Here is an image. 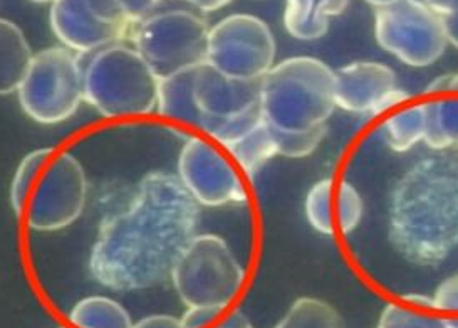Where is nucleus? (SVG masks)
Wrapping results in <instances>:
<instances>
[{"instance_id":"nucleus-24","label":"nucleus","mask_w":458,"mask_h":328,"mask_svg":"<svg viewBox=\"0 0 458 328\" xmlns=\"http://www.w3.org/2000/svg\"><path fill=\"white\" fill-rule=\"evenodd\" d=\"M51 155L53 149H38L26 155L17 167L11 184V204L17 214H22L26 211L36 176L41 172L42 167L47 164Z\"/></svg>"},{"instance_id":"nucleus-34","label":"nucleus","mask_w":458,"mask_h":328,"mask_svg":"<svg viewBox=\"0 0 458 328\" xmlns=\"http://www.w3.org/2000/svg\"><path fill=\"white\" fill-rule=\"evenodd\" d=\"M190 5L199 9L200 13H214L225 5H229L232 0H187Z\"/></svg>"},{"instance_id":"nucleus-22","label":"nucleus","mask_w":458,"mask_h":328,"mask_svg":"<svg viewBox=\"0 0 458 328\" xmlns=\"http://www.w3.org/2000/svg\"><path fill=\"white\" fill-rule=\"evenodd\" d=\"M306 218L318 233H336V184L333 178H323L310 187L306 195Z\"/></svg>"},{"instance_id":"nucleus-32","label":"nucleus","mask_w":458,"mask_h":328,"mask_svg":"<svg viewBox=\"0 0 458 328\" xmlns=\"http://www.w3.org/2000/svg\"><path fill=\"white\" fill-rule=\"evenodd\" d=\"M182 325L180 318L172 315H149L147 318L140 320L133 327L136 328H176Z\"/></svg>"},{"instance_id":"nucleus-10","label":"nucleus","mask_w":458,"mask_h":328,"mask_svg":"<svg viewBox=\"0 0 458 328\" xmlns=\"http://www.w3.org/2000/svg\"><path fill=\"white\" fill-rule=\"evenodd\" d=\"M135 21L116 0H55L51 28L55 38L80 55L130 39Z\"/></svg>"},{"instance_id":"nucleus-30","label":"nucleus","mask_w":458,"mask_h":328,"mask_svg":"<svg viewBox=\"0 0 458 328\" xmlns=\"http://www.w3.org/2000/svg\"><path fill=\"white\" fill-rule=\"evenodd\" d=\"M116 2L135 22L151 14L153 9L160 4V0H116Z\"/></svg>"},{"instance_id":"nucleus-13","label":"nucleus","mask_w":458,"mask_h":328,"mask_svg":"<svg viewBox=\"0 0 458 328\" xmlns=\"http://www.w3.org/2000/svg\"><path fill=\"white\" fill-rule=\"evenodd\" d=\"M193 95L202 113L200 128L207 135L218 126L262 107V80H237L210 63L195 68Z\"/></svg>"},{"instance_id":"nucleus-15","label":"nucleus","mask_w":458,"mask_h":328,"mask_svg":"<svg viewBox=\"0 0 458 328\" xmlns=\"http://www.w3.org/2000/svg\"><path fill=\"white\" fill-rule=\"evenodd\" d=\"M350 0H285L284 28L299 41L321 39L331 17L341 15Z\"/></svg>"},{"instance_id":"nucleus-2","label":"nucleus","mask_w":458,"mask_h":328,"mask_svg":"<svg viewBox=\"0 0 458 328\" xmlns=\"http://www.w3.org/2000/svg\"><path fill=\"white\" fill-rule=\"evenodd\" d=\"M394 251L418 266H433L458 247V151H435L394 184L388 205Z\"/></svg>"},{"instance_id":"nucleus-11","label":"nucleus","mask_w":458,"mask_h":328,"mask_svg":"<svg viewBox=\"0 0 458 328\" xmlns=\"http://www.w3.org/2000/svg\"><path fill=\"white\" fill-rule=\"evenodd\" d=\"M86 195L82 165L66 151L55 155L30 192L26 207L29 228L42 233L68 228L81 216Z\"/></svg>"},{"instance_id":"nucleus-37","label":"nucleus","mask_w":458,"mask_h":328,"mask_svg":"<svg viewBox=\"0 0 458 328\" xmlns=\"http://www.w3.org/2000/svg\"><path fill=\"white\" fill-rule=\"evenodd\" d=\"M220 327H250V324L242 314H232Z\"/></svg>"},{"instance_id":"nucleus-21","label":"nucleus","mask_w":458,"mask_h":328,"mask_svg":"<svg viewBox=\"0 0 458 328\" xmlns=\"http://www.w3.org/2000/svg\"><path fill=\"white\" fill-rule=\"evenodd\" d=\"M69 322L80 328L133 327L130 314L118 301L106 297H88L78 301L69 314Z\"/></svg>"},{"instance_id":"nucleus-8","label":"nucleus","mask_w":458,"mask_h":328,"mask_svg":"<svg viewBox=\"0 0 458 328\" xmlns=\"http://www.w3.org/2000/svg\"><path fill=\"white\" fill-rule=\"evenodd\" d=\"M375 38L386 53L411 68L437 63L448 44L444 15L423 0H394L377 7Z\"/></svg>"},{"instance_id":"nucleus-19","label":"nucleus","mask_w":458,"mask_h":328,"mask_svg":"<svg viewBox=\"0 0 458 328\" xmlns=\"http://www.w3.org/2000/svg\"><path fill=\"white\" fill-rule=\"evenodd\" d=\"M427 132V108L425 103H418L411 107H404L385 120L383 124V138L391 151H408L415 147L418 142L425 138Z\"/></svg>"},{"instance_id":"nucleus-31","label":"nucleus","mask_w":458,"mask_h":328,"mask_svg":"<svg viewBox=\"0 0 458 328\" xmlns=\"http://www.w3.org/2000/svg\"><path fill=\"white\" fill-rule=\"evenodd\" d=\"M427 95H444V93H458V73L457 74H444L427 86Z\"/></svg>"},{"instance_id":"nucleus-17","label":"nucleus","mask_w":458,"mask_h":328,"mask_svg":"<svg viewBox=\"0 0 458 328\" xmlns=\"http://www.w3.org/2000/svg\"><path fill=\"white\" fill-rule=\"evenodd\" d=\"M193 82H195V68L176 73L174 76L162 80L158 109L166 118L200 128L202 113L195 101Z\"/></svg>"},{"instance_id":"nucleus-27","label":"nucleus","mask_w":458,"mask_h":328,"mask_svg":"<svg viewBox=\"0 0 458 328\" xmlns=\"http://www.w3.org/2000/svg\"><path fill=\"white\" fill-rule=\"evenodd\" d=\"M363 197L354 186L341 182L336 187V226L343 234H350L363 218Z\"/></svg>"},{"instance_id":"nucleus-20","label":"nucleus","mask_w":458,"mask_h":328,"mask_svg":"<svg viewBox=\"0 0 458 328\" xmlns=\"http://www.w3.org/2000/svg\"><path fill=\"white\" fill-rule=\"evenodd\" d=\"M233 162L242 168L243 172L252 177L264 165L269 162L274 155H277V143L269 124L264 120L262 124L227 147Z\"/></svg>"},{"instance_id":"nucleus-1","label":"nucleus","mask_w":458,"mask_h":328,"mask_svg":"<svg viewBox=\"0 0 458 328\" xmlns=\"http://www.w3.org/2000/svg\"><path fill=\"white\" fill-rule=\"evenodd\" d=\"M197 222L199 203L180 177L147 174L130 207L101 224L89 272L98 283L114 291L157 287L172 278L197 236Z\"/></svg>"},{"instance_id":"nucleus-3","label":"nucleus","mask_w":458,"mask_h":328,"mask_svg":"<svg viewBox=\"0 0 458 328\" xmlns=\"http://www.w3.org/2000/svg\"><path fill=\"white\" fill-rule=\"evenodd\" d=\"M335 108V71L316 57H289L262 78L264 120L277 130H312Z\"/></svg>"},{"instance_id":"nucleus-25","label":"nucleus","mask_w":458,"mask_h":328,"mask_svg":"<svg viewBox=\"0 0 458 328\" xmlns=\"http://www.w3.org/2000/svg\"><path fill=\"white\" fill-rule=\"evenodd\" d=\"M379 328H445V316L433 314V310H420L408 303H390L381 312Z\"/></svg>"},{"instance_id":"nucleus-39","label":"nucleus","mask_w":458,"mask_h":328,"mask_svg":"<svg viewBox=\"0 0 458 328\" xmlns=\"http://www.w3.org/2000/svg\"><path fill=\"white\" fill-rule=\"evenodd\" d=\"M30 2H34V4H53L55 0H30Z\"/></svg>"},{"instance_id":"nucleus-7","label":"nucleus","mask_w":458,"mask_h":328,"mask_svg":"<svg viewBox=\"0 0 458 328\" xmlns=\"http://www.w3.org/2000/svg\"><path fill=\"white\" fill-rule=\"evenodd\" d=\"M17 96L24 113L34 122H66L84 99V71L80 56L69 47H49L38 53Z\"/></svg>"},{"instance_id":"nucleus-23","label":"nucleus","mask_w":458,"mask_h":328,"mask_svg":"<svg viewBox=\"0 0 458 328\" xmlns=\"http://www.w3.org/2000/svg\"><path fill=\"white\" fill-rule=\"evenodd\" d=\"M277 327L337 328L343 327V318L329 303L304 297L293 303Z\"/></svg>"},{"instance_id":"nucleus-18","label":"nucleus","mask_w":458,"mask_h":328,"mask_svg":"<svg viewBox=\"0 0 458 328\" xmlns=\"http://www.w3.org/2000/svg\"><path fill=\"white\" fill-rule=\"evenodd\" d=\"M427 132L423 142L431 151H458V93L437 95L425 103Z\"/></svg>"},{"instance_id":"nucleus-26","label":"nucleus","mask_w":458,"mask_h":328,"mask_svg":"<svg viewBox=\"0 0 458 328\" xmlns=\"http://www.w3.org/2000/svg\"><path fill=\"white\" fill-rule=\"evenodd\" d=\"M270 130L276 138L279 153L285 157H291V159L308 157L318 149V145L323 142L324 135H326V125L316 126V128L306 130V132H284V130H277L274 126H270Z\"/></svg>"},{"instance_id":"nucleus-29","label":"nucleus","mask_w":458,"mask_h":328,"mask_svg":"<svg viewBox=\"0 0 458 328\" xmlns=\"http://www.w3.org/2000/svg\"><path fill=\"white\" fill-rule=\"evenodd\" d=\"M224 310L214 306H189V310L180 318L182 328H200L214 324Z\"/></svg>"},{"instance_id":"nucleus-12","label":"nucleus","mask_w":458,"mask_h":328,"mask_svg":"<svg viewBox=\"0 0 458 328\" xmlns=\"http://www.w3.org/2000/svg\"><path fill=\"white\" fill-rule=\"evenodd\" d=\"M178 177L199 204H243L247 191L233 164L210 142L190 138L178 155Z\"/></svg>"},{"instance_id":"nucleus-35","label":"nucleus","mask_w":458,"mask_h":328,"mask_svg":"<svg viewBox=\"0 0 458 328\" xmlns=\"http://www.w3.org/2000/svg\"><path fill=\"white\" fill-rule=\"evenodd\" d=\"M403 301L408 303V305H411V306H415V308H420V310H433V312H437L435 306H433V297L411 293V295H404Z\"/></svg>"},{"instance_id":"nucleus-36","label":"nucleus","mask_w":458,"mask_h":328,"mask_svg":"<svg viewBox=\"0 0 458 328\" xmlns=\"http://www.w3.org/2000/svg\"><path fill=\"white\" fill-rule=\"evenodd\" d=\"M423 2L442 15L446 14L455 4V0H423Z\"/></svg>"},{"instance_id":"nucleus-28","label":"nucleus","mask_w":458,"mask_h":328,"mask_svg":"<svg viewBox=\"0 0 458 328\" xmlns=\"http://www.w3.org/2000/svg\"><path fill=\"white\" fill-rule=\"evenodd\" d=\"M433 306L438 314L458 315V274L446 278L435 289Z\"/></svg>"},{"instance_id":"nucleus-14","label":"nucleus","mask_w":458,"mask_h":328,"mask_svg":"<svg viewBox=\"0 0 458 328\" xmlns=\"http://www.w3.org/2000/svg\"><path fill=\"white\" fill-rule=\"evenodd\" d=\"M396 88L394 71L381 63L360 61L335 71L336 107L351 113L375 117L385 96Z\"/></svg>"},{"instance_id":"nucleus-5","label":"nucleus","mask_w":458,"mask_h":328,"mask_svg":"<svg viewBox=\"0 0 458 328\" xmlns=\"http://www.w3.org/2000/svg\"><path fill=\"white\" fill-rule=\"evenodd\" d=\"M210 26L202 14L168 9L136 21L130 39L160 80L207 63Z\"/></svg>"},{"instance_id":"nucleus-33","label":"nucleus","mask_w":458,"mask_h":328,"mask_svg":"<svg viewBox=\"0 0 458 328\" xmlns=\"http://www.w3.org/2000/svg\"><path fill=\"white\" fill-rule=\"evenodd\" d=\"M444 19L448 42H452L455 47H458V0H455L454 7L444 14Z\"/></svg>"},{"instance_id":"nucleus-38","label":"nucleus","mask_w":458,"mask_h":328,"mask_svg":"<svg viewBox=\"0 0 458 328\" xmlns=\"http://www.w3.org/2000/svg\"><path fill=\"white\" fill-rule=\"evenodd\" d=\"M368 4H371V5H375V7H383V5H388L391 2H394V0H366Z\"/></svg>"},{"instance_id":"nucleus-9","label":"nucleus","mask_w":458,"mask_h":328,"mask_svg":"<svg viewBox=\"0 0 458 328\" xmlns=\"http://www.w3.org/2000/svg\"><path fill=\"white\" fill-rule=\"evenodd\" d=\"M276 39L269 26L252 14L222 19L208 34L207 63L237 80H262L276 59Z\"/></svg>"},{"instance_id":"nucleus-4","label":"nucleus","mask_w":458,"mask_h":328,"mask_svg":"<svg viewBox=\"0 0 458 328\" xmlns=\"http://www.w3.org/2000/svg\"><path fill=\"white\" fill-rule=\"evenodd\" d=\"M84 71V99L108 118L141 117L158 107L162 80L135 46L123 42L93 51Z\"/></svg>"},{"instance_id":"nucleus-16","label":"nucleus","mask_w":458,"mask_h":328,"mask_svg":"<svg viewBox=\"0 0 458 328\" xmlns=\"http://www.w3.org/2000/svg\"><path fill=\"white\" fill-rule=\"evenodd\" d=\"M0 93L11 95L19 91L36 55L24 32L7 19L0 22Z\"/></svg>"},{"instance_id":"nucleus-6","label":"nucleus","mask_w":458,"mask_h":328,"mask_svg":"<svg viewBox=\"0 0 458 328\" xmlns=\"http://www.w3.org/2000/svg\"><path fill=\"white\" fill-rule=\"evenodd\" d=\"M172 280L187 306L225 310L242 288L245 270L222 237L202 234L183 251Z\"/></svg>"}]
</instances>
